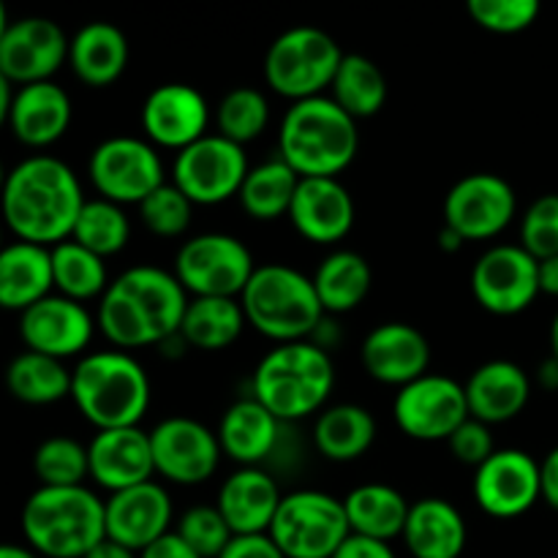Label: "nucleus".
<instances>
[{
    "label": "nucleus",
    "instance_id": "obj_1",
    "mask_svg": "<svg viewBox=\"0 0 558 558\" xmlns=\"http://www.w3.org/2000/svg\"><path fill=\"white\" fill-rule=\"evenodd\" d=\"M189 303V292L174 272L136 265L109 283L104 298L98 300L96 322L112 347H156L178 336Z\"/></svg>",
    "mask_w": 558,
    "mask_h": 558
},
{
    "label": "nucleus",
    "instance_id": "obj_2",
    "mask_svg": "<svg viewBox=\"0 0 558 558\" xmlns=\"http://www.w3.org/2000/svg\"><path fill=\"white\" fill-rule=\"evenodd\" d=\"M85 202L76 172L54 156L22 158L5 174V223L27 243L58 245L69 240Z\"/></svg>",
    "mask_w": 558,
    "mask_h": 558
},
{
    "label": "nucleus",
    "instance_id": "obj_3",
    "mask_svg": "<svg viewBox=\"0 0 558 558\" xmlns=\"http://www.w3.org/2000/svg\"><path fill=\"white\" fill-rule=\"evenodd\" d=\"M357 150V120L330 96L294 101L283 114L278 153L300 178H338Z\"/></svg>",
    "mask_w": 558,
    "mask_h": 558
},
{
    "label": "nucleus",
    "instance_id": "obj_4",
    "mask_svg": "<svg viewBox=\"0 0 558 558\" xmlns=\"http://www.w3.org/2000/svg\"><path fill=\"white\" fill-rule=\"evenodd\" d=\"M22 534L41 558H85L107 539V501L85 485H41L22 507Z\"/></svg>",
    "mask_w": 558,
    "mask_h": 558
},
{
    "label": "nucleus",
    "instance_id": "obj_5",
    "mask_svg": "<svg viewBox=\"0 0 558 558\" xmlns=\"http://www.w3.org/2000/svg\"><path fill=\"white\" fill-rule=\"evenodd\" d=\"M332 387L336 368L327 349L314 341H294L278 343L259 360L251 396L287 425L327 409Z\"/></svg>",
    "mask_w": 558,
    "mask_h": 558
},
{
    "label": "nucleus",
    "instance_id": "obj_6",
    "mask_svg": "<svg viewBox=\"0 0 558 558\" xmlns=\"http://www.w3.org/2000/svg\"><path fill=\"white\" fill-rule=\"evenodd\" d=\"M71 401L98 430L131 428L150 407V379L125 349L93 352L71 368Z\"/></svg>",
    "mask_w": 558,
    "mask_h": 558
},
{
    "label": "nucleus",
    "instance_id": "obj_7",
    "mask_svg": "<svg viewBox=\"0 0 558 558\" xmlns=\"http://www.w3.org/2000/svg\"><path fill=\"white\" fill-rule=\"evenodd\" d=\"M245 319L276 343L311 341L325 319L314 278L289 265H262L240 294Z\"/></svg>",
    "mask_w": 558,
    "mask_h": 558
},
{
    "label": "nucleus",
    "instance_id": "obj_8",
    "mask_svg": "<svg viewBox=\"0 0 558 558\" xmlns=\"http://www.w3.org/2000/svg\"><path fill=\"white\" fill-rule=\"evenodd\" d=\"M343 54L330 33L311 25L289 27L267 49L265 80L278 96L305 101L332 85Z\"/></svg>",
    "mask_w": 558,
    "mask_h": 558
},
{
    "label": "nucleus",
    "instance_id": "obj_9",
    "mask_svg": "<svg viewBox=\"0 0 558 558\" xmlns=\"http://www.w3.org/2000/svg\"><path fill=\"white\" fill-rule=\"evenodd\" d=\"M267 534L287 558H332L352 526L343 499L325 490H294L283 496Z\"/></svg>",
    "mask_w": 558,
    "mask_h": 558
},
{
    "label": "nucleus",
    "instance_id": "obj_10",
    "mask_svg": "<svg viewBox=\"0 0 558 558\" xmlns=\"http://www.w3.org/2000/svg\"><path fill=\"white\" fill-rule=\"evenodd\" d=\"M254 270L245 243L223 232L185 240L174 259V276L194 298H240Z\"/></svg>",
    "mask_w": 558,
    "mask_h": 558
},
{
    "label": "nucleus",
    "instance_id": "obj_11",
    "mask_svg": "<svg viewBox=\"0 0 558 558\" xmlns=\"http://www.w3.org/2000/svg\"><path fill=\"white\" fill-rule=\"evenodd\" d=\"M87 174L98 196L114 205L140 207L153 191L167 183L156 145L136 136L104 140L87 161Z\"/></svg>",
    "mask_w": 558,
    "mask_h": 558
},
{
    "label": "nucleus",
    "instance_id": "obj_12",
    "mask_svg": "<svg viewBox=\"0 0 558 558\" xmlns=\"http://www.w3.org/2000/svg\"><path fill=\"white\" fill-rule=\"evenodd\" d=\"M248 169L243 145L221 134H207L178 153L172 183L194 205L210 207L238 196Z\"/></svg>",
    "mask_w": 558,
    "mask_h": 558
},
{
    "label": "nucleus",
    "instance_id": "obj_13",
    "mask_svg": "<svg viewBox=\"0 0 558 558\" xmlns=\"http://www.w3.org/2000/svg\"><path fill=\"white\" fill-rule=\"evenodd\" d=\"M396 423L414 441H447L469 414L466 387L441 374H425L401 387L392 401Z\"/></svg>",
    "mask_w": 558,
    "mask_h": 558
},
{
    "label": "nucleus",
    "instance_id": "obj_14",
    "mask_svg": "<svg viewBox=\"0 0 558 558\" xmlns=\"http://www.w3.org/2000/svg\"><path fill=\"white\" fill-rule=\"evenodd\" d=\"M472 294L494 316L523 314L539 298V262L518 245H494L472 267Z\"/></svg>",
    "mask_w": 558,
    "mask_h": 558
},
{
    "label": "nucleus",
    "instance_id": "obj_15",
    "mask_svg": "<svg viewBox=\"0 0 558 558\" xmlns=\"http://www.w3.org/2000/svg\"><path fill=\"white\" fill-rule=\"evenodd\" d=\"M518 213V196L505 178L474 172L458 180L445 199V227L466 243H483L505 232Z\"/></svg>",
    "mask_w": 558,
    "mask_h": 558
},
{
    "label": "nucleus",
    "instance_id": "obj_16",
    "mask_svg": "<svg viewBox=\"0 0 558 558\" xmlns=\"http://www.w3.org/2000/svg\"><path fill=\"white\" fill-rule=\"evenodd\" d=\"M71 41L63 27L44 16H25L0 33V76L11 85L47 82L69 60Z\"/></svg>",
    "mask_w": 558,
    "mask_h": 558
},
{
    "label": "nucleus",
    "instance_id": "obj_17",
    "mask_svg": "<svg viewBox=\"0 0 558 558\" xmlns=\"http://www.w3.org/2000/svg\"><path fill=\"white\" fill-rule=\"evenodd\" d=\"M156 474L174 485H202L216 474L221 441L207 425L191 417L161 420L150 430Z\"/></svg>",
    "mask_w": 558,
    "mask_h": 558
},
{
    "label": "nucleus",
    "instance_id": "obj_18",
    "mask_svg": "<svg viewBox=\"0 0 558 558\" xmlns=\"http://www.w3.org/2000/svg\"><path fill=\"white\" fill-rule=\"evenodd\" d=\"M474 501L499 521L521 518L543 499L539 463L523 450H496L474 472Z\"/></svg>",
    "mask_w": 558,
    "mask_h": 558
},
{
    "label": "nucleus",
    "instance_id": "obj_19",
    "mask_svg": "<svg viewBox=\"0 0 558 558\" xmlns=\"http://www.w3.org/2000/svg\"><path fill=\"white\" fill-rule=\"evenodd\" d=\"M98 322L85 303L49 294L41 303L20 314V336L31 352L69 360L85 352L93 341Z\"/></svg>",
    "mask_w": 558,
    "mask_h": 558
},
{
    "label": "nucleus",
    "instance_id": "obj_20",
    "mask_svg": "<svg viewBox=\"0 0 558 558\" xmlns=\"http://www.w3.org/2000/svg\"><path fill=\"white\" fill-rule=\"evenodd\" d=\"M207 123H210V107L205 96L185 82L158 85L142 104V131L156 147L185 150L207 136Z\"/></svg>",
    "mask_w": 558,
    "mask_h": 558
},
{
    "label": "nucleus",
    "instance_id": "obj_21",
    "mask_svg": "<svg viewBox=\"0 0 558 558\" xmlns=\"http://www.w3.org/2000/svg\"><path fill=\"white\" fill-rule=\"evenodd\" d=\"M360 360L371 379L401 390L428 374L430 347L417 327L407 322H385L365 336Z\"/></svg>",
    "mask_w": 558,
    "mask_h": 558
},
{
    "label": "nucleus",
    "instance_id": "obj_22",
    "mask_svg": "<svg viewBox=\"0 0 558 558\" xmlns=\"http://www.w3.org/2000/svg\"><path fill=\"white\" fill-rule=\"evenodd\" d=\"M289 221L308 243L336 245L352 232L354 199L338 178H300Z\"/></svg>",
    "mask_w": 558,
    "mask_h": 558
},
{
    "label": "nucleus",
    "instance_id": "obj_23",
    "mask_svg": "<svg viewBox=\"0 0 558 558\" xmlns=\"http://www.w3.org/2000/svg\"><path fill=\"white\" fill-rule=\"evenodd\" d=\"M90 480L109 494L147 483L156 474L150 434L140 425L98 430L87 445Z\"/></svg>",
    "mask_w": 558,
    "mask_h": 558
},
{
    "label": "nucleus",
    "instance_id": "obj_24",
    "mask_svg": "<svg viewBox=\"0 0 558 558\" xmlns=\"http://www.w3.org/2000/svg\"><path fill=\"white\" fill-rule=\"evenodd\" d=\"M169 523H172V499L153 480L109 494L107 537L136 554L169 534Z\"/></svg>",
    "mask_w": 558,
    "mask_h": 558
},
{
    "label": "nucleus",
    "instance_id": "obj_25",
    "mask_svg": "<svg viewBox=\"0 0 558 558\" xmlns=\"http://www.w3.org/2000/svg\"><path fill=\"white\" fill-rule=\"evenodd\" d=\"M11 134L25 147H49L69 131L71 98L52 80L33 82L14 90L11 107L3 112Z\"/></svg>",
    "mask_w": 558,
    "mask_h": 558
},
{
    "label": "nucleus",
    "instance_id": "obj_26",
    "mask_svg": "<svg viewBox=\"0 0 558 558\" xmlns=\"http://www.w3.org/2000/svg\"><path fill=\"white\" fill-rule=\"evenodd\" d=\"M283 496L276 477L262 466H240L218 490V510L227 518L234 537L270 532Z\"/></svg>",
    "mask_w": 558,
    "mask_h": 558
},
{
    "label": "nucleus",
    "instance_id": "obj_27",
    "mask_svg": "<svg viewBox=\"0 0 558 558\" xmlns=\"http://www.w3.org/2000/svg\"><path fill=\"white\" fill-rule=\"evenodd\" d=\"M469 414L485 425L510 423L532 398V379L512 360H490L480 365L466 385Z\"/></svg>",
    "mask_w": 558,
    "mask_h": 558
},
{
    "label": "nucleus",
    "instance_id": "obj_28",
    "mask_svg": "<svg viewBox=\"0 0 558 558\" xmlns=\"http://www.w3.org/2000/svg\"><path fill=\"white\" fill-rule=\"evenodd\" d=\"M401 539L414 558H461L469 543V529L452 501L425 496L409 510Z\"/></svg>",
    "mask_w": 558,
    "mask_h": 558
},
{
    "label": "nucleus",
    "instance_id": "obj_29",
    "mask_svg": "<svg viewBox=\"0 0 558 558\" xmlns=\"http://www.w3.org/2000/svg\"><path fill=\"white\" fill-rule=\"evenodd\" d=\"M281 439V420L251 398H240L223 412L218 425L221 452L240 466H259L276 452Z\"/></svg>",
    "mask_w": 558,
    "mask_h": 558
},
{
    "label": "nucleus",
    "instance_id": "obj_30",
    "mask_svg": "<svg viewBox=\"0 0 558 558\" xmlns=\"http://www.w3.org/2000/svg\"><path fill=\"white\" fill-rule=\"evenodd\" d=\"M54 289L52 248L49 245L16 243L5 245L0 254V305L5 311H27L41 303Z\"/></svg>",
    "mask_w": 558,
    "mask_h": 558
},
{
    "label": "nucleus",
    "instance_id": "obj_31",
    "mask_svg": "<svg viewBox=\"0 0 558 558\" xmlns=\"http://www.w3.org/2000/svg\"><path fill=\"white\" fill-rule=\"evenodd\" d=\"M69 63L76 80L90 87H109L129 65V41L123 31L109 22H87L71 38Z\"/></svg>",
    "mask_w": 558,
    "mask_h": 558
},
{
    "label": "nucleus",
    "instance_id": "obj_32",
    "mask_svg": "<svg viewBox=\"0 0 558 558\" xmlns=\"http://www.w3.org/2000/svg\"><path fill=\"white\" fill-rule=\"evenodd\" d=\"M376 441V420L360 403L322 409L314 425V447L322 458L349 463L363 458Z\"/></svg>",
    "mask_w": 558,
    "mask_h": 558
},
{
    "label": "nucleus",
    "instance_id": "obj_33",
    "mask_svg": "<svg viewBox=\"0 0 558 558\" xmlns=\"http://www.w3.org/2000/svg\"><path fill=\"white\" fill-rule=\"evenodd\" d=\"M343 507H347L352 534L381 539V543H392L396 537H401L409 510H412L401 490L385 483L357 485L347 494Z\"/></svg>",
    "mask_w": 558,
    "mask_h": 558
},
{
    "label": "nucleus",
    "instance_id": "obj_34",
    "mask_svg": "<svg viewBox=\"0 0 558 558\" xmlns=\"http://www.w3.org/2000/svg\"><path fill=\"white\" fill-rule=\"evenodd\" d=\"M374 287V270L357 251H332L314 272V289L325 314H349L365 303Z\"/></svg>",
    "mask_w": 558,
    "mask_h": 558
},
{
    "label": "nucleus",
    "instance_id": "obj_35",
    "mask_svg": "<svg viewBox=\"0 0 558 558\" xmlns=\"http://www.w3.org/2000/svg\"><path fill=\"white\" fill-rule=\"evenodd\" d=\"M245 311L240 298H194L185 308L180 336L202 352H221L243 336Z\"/></svg>",
    "mask_w": 558,
    "mask_h": 558
},
{
    "label": "nucleus",
    "instance_id": "obj_36",
    "mask_svg": "<svg viewBox=\"0 0 558 558\" xmlns=\"http://www.w3.org/2000/svg\"><path fill=\"white\" fill-rule=\"evenodd\" d=\"M5 385L16 401L27 407H49L71 398V371L65 368L63 360L25 349L9 363Z\"/></svg>",
    "mask_w": 558,
    "mask_h": 558
},
{
    "label": "nucleus",
    "instance_id": "obj_37",
    "mask_svg": "<svg viewBox=\"0 0 558 558\" xmlns=\"http://www.w3.org/2000/svg\"><path fill=\"white\" fill-rule=\"evenodd\" d=\"M298 185L300 174L278 156L272 161L256 163L248 169L243 189L238 194L240 205L254 221H278L281 216H289Z\"/></svg>",
    "mask_w": 558,
    "mask_h": 558
},
{
    "label": "nucleus",
    "instance_id": "obj_38",
    "mask_svg": "<svg viewBox=\"0 0 558 558\" xmlns=\"http://www.w3.org/2000/svg\"><path fill=\"white\" fill-rule=\"evenodd\" d=\"M332 101L352 114L354 120L374 118L381 112L387 101V80L379 65L371 58L357 52L343 54L330 85Z\"/></svg>",
    "mask_w": 558,
    "mask_h": 558
},
{
    "label": "nucleus",
    "instance_id": "obj_39",
    "mask_svg": "<svg viewBox=\"0 0 558 558\" xmlns=\"http://www.w3.org/2000/svg\"><path fill=\"white\" fill-rule=\"evenodd\" d=\"M52 267L54 292L76 300V303H87V300L96 298L101 300L112 283L107 276V259L71 238L52 245Z\"/></svg>",
    "mask_w": 558,
    "mask_h": 558
},
{
    "label": "nucleus",
    "instance_id": "obj_40",
    "mask_svg": "<svg viewBox=\"0 0 558 558\" xmlns=\"http://www.w3.org/2000/svg\"><path fill=\"white\" fill-rule=\"evenodd\" d=\"M71 240H76V243L85 245L93 254L104 256V259L120 254L131 240V221L125 216L123 205H114V202L101 199V196L87 199L80 218H76Z\"/></svg>",
    "mask_w": 558,
    "mask_h": 558
},
{
    "label": "nucleus",
    "instance_id": "obj_41",
    "mask_svg": "<svg viewBox=\"0 0 558 558\" xmlns=\"http://www.w3.org/2000/svg\"><path fill=\"white\" fill-rule=\"evenodd\" d=\"M33 472L47 488L85 485V480L90 477V456L87 447L71 436H49L36 447Z\"/></svg>",
    "mask_w": 558,
    "mask_h": 558
},
{
    "label": "nucleus",
    "instance_id": "obj_42",
    "mask_svg": "<svg viewBox=\"0 0 558 558\" xmlns=\"http://www.w3.org/2000/svg\"><path fill=\"white\" fill-rule=\"evenodd\" d=\"M270 123V104L256 87H234L218 104V134L238 145H248L265 134Z\"/></svg>",
    "mask_w": 558,
    "mask_h": 558
},
{
    "label": "nucleus",
    "instance_id": "obj_43",
    "mask_svg": "<svg viewBox=\"0 0 558 558\" xmlns=\"http://www.w3.org/2000/svg\"><path fill=\"white\" fill-rule=\"evenodd\" d=\"M140 218L147 232L156 238L172 240L189 232L191 218H194V202L183 194L174 183H163L153 191L140 205Z\"/></svg>",
    "mask_w": 558,
    "mask_h": 558
},
{
    "label": "nucleus",
    "instance_id": "obj_44",
    "mask_svg": "<svg viewBox=\"0 0 558 558\" xmlns=\"http://www.w3.org/2000/svg\"><path fill=\"white\" fill-rule=\"evenodd\" d=\"M174 532L191 545L202 558H218L229 548L234 539V532L229 529L227 518L221 515L218 507L196 505L180 515Z\"/></svg>",
    "mask_w": 558,
    "mask_h": 558
},
{
    "label": "nucleus",
    "instance_id": "obj_45",
    "mask_svg": "<svg viewBox=\"0 0 558 558\" xmlns=\"http://www.w3.org/2000/svg\"><path fill=\"white\" fill-rule=\"evenodd\" d=\"M543 0H466V11L483 31L515 36L537 22Z\"/></svg>",
    "mask_w": 558,
    "mask_h": 558
},
{
    "label": "nucleus",
    "instance_id": "obj_46",
    "mask_svg": "<svg viewBox=\"0 0 558 558\" xmlns=\"http://www.w3.org/2000/svg\"><path fill=\"white\" fill-rule=\"evenodd\" d=\"M521 245L537 262L558 254V194H543L526 207L521 221Z\"/></svg>",
    "mask_w": 558,
    "mask_h": 558
},
{
    "label": "nucleus",
    "instance_id": "obj_47",
    "mask_svg": "<svg viewBox=\"0 0 558 558\" xmlns=\"http://www.w3.org/2000/svg\"><path fill=\"white\" fill-rule=\"evenodd\" d=\"M447 445H450V452L456 461L466 463V466H474V469L483 466V463L496 452L490 425L480 423V420L474 417H469L466 423H463L461 428L447 439Z\"/></svg>",
    "mask_w": 558,
    "mask_h": 558
},
{
    "label": "nucleus",
    "instance_id": "obj_48",
    "mask_svg": "<svg viewBox=\"0 0 558 558\" xmlns=\"http://www.w3.org/2000/svg\"><path fill=\"white\" fill-rule=\"evenodd\" d=\"M218 558H287L281 554L270 534H248V537H234L229 548Z\"/></svg>",
    "mask_w": 558,
    "mask_h": 558
},
{
    "label": "nucleus",
    "instance_id": "obj_49",
    "mask_svg": "<svg viewBox=\"0 0 558 558\" xmlns=\"http://www.w3.org/2000/svg\"><path fill=\"white\" fill-rule=\"evenodd\" d=\"M332 558H398V556L396 550L390 548V543L360 537V534H349L347 543L338 548V554Z\"/></svg>",
    "mask_w": 558,
    "mask_h": 558
},
{
    "label": "nucleus",
    "instance_id": "obj_50",
    "mask_svg": "<svg viewBox=\"0 0 558 558\" xmlns=\"http://www.w3.org/2000/svg\"><path fill=\"white\" fill-rule=\"evenodd\" d=\"M140 558H202V556L196 554V550L191 548L178 532H169L163 534V537H158L153 545H147V548L140 554Z\"/></svg>",
    "mask_w": 558,
    "mask_h": 558
},
{
    "label": "nucleus",
    "instance_id": "obj_51",
    "mask_svg": "<svg viewBox=\"0 0 558 558\" xmlns=\"http://www.w3.org/2000/svg\"><path fill=\"white\" fill-rule=\"evenodd\" d=\"M539 480H543V499L545 505L554 507L558 512V447L545 456V461L539 463Z\"/></svg>",
    "mask_w": 558,
    "mask_h": 558
},
{
    "label": "nucleus",
    "instance_id": "obj_52",
    "mask_svg": "<svg viewBox=\"0 0 558 558\" xmlns=\"http://www.w3.org/2000/svg\"><path fill=\"white\" fill-rule=\"evenodd\" d=\"M539 292L558 298V254L539 262Z\"/></svg>",
    "mask_w": 558,
    "mask_h": 558
},
{
    "label": "nucleus",
    "instance_id": "obj_53",
    "mask_svg": "<svg viewBox=\"0 0 558 558\" xmlns=\"http://www.w3.org/2000/svg\"><path fill=\"white\" fill-rule=\"evenodd\" d=\"M85 558H140V554L107 537V539H104V543H98L96 548H93Z\"/></svg>",
    "mask_w": 558,
    "mask_h": 558
},
{
    "label": "nucleus",
    "instance_id": "obj_54",
    "mask_svg": "<svg viewBox=\"0 0 558 558\" xmlns=\"http://www.w3.org/2000/svg\"><path fill=\"white\" fill-rule=\"evenodd\" d=\"M537 379H539V385L545 387V390H558V360L554 357V354H550L548 360H545L543 365H539V371H537Z\"/></svg>",
    "mask_w": 558,
    "mask_h": 558
},
{
    "label": "nucleus",
    "instance_id": "obj_55",
    "mask_svg": "<svg viewBox=\"0 0 558 558\" xmlns=\"http://www.w3.org/2000/svg\"><path fill=\"white\" fill-rule=\"evenodd\" d=\"M463 243H466V240H463L461 234L456 232V229H450V227L441 229V234H439V248L441 251H447V254H456V251L463 248Z\"/></svg>",
    "mask_w": 558,
    "mask_h": 558
},
{
    "label": "nucleus",
    "instance_id": "obj_56",
    "mask_svg": "<svg viewBox=\"0 0 558 558\" xmlns=\"http://www.w3.org/2000/svg\"><path fill=\"white\" fill-rule=\"evenodd\" d=\"M0 558H41L31 545H3L0 548Z\"/></svg>",
    "mask_w": 558,
    "mask_h": 558
},
{
    "label": "nucleus",
    "instance_id": "obj_57",
    "mask_svg": "<svg viewBox=\"0 0 558 558\" xmlns=\"http://www.w3.org/2000/svg\"><path fill=\"white\" fill-rule=\"evenodd\" d=\"M550 354L558 360V311H556L554 322H550Z\"/></svg>",
    "mask_w": 558,
    "mask_h": 558
}]
</instances>
